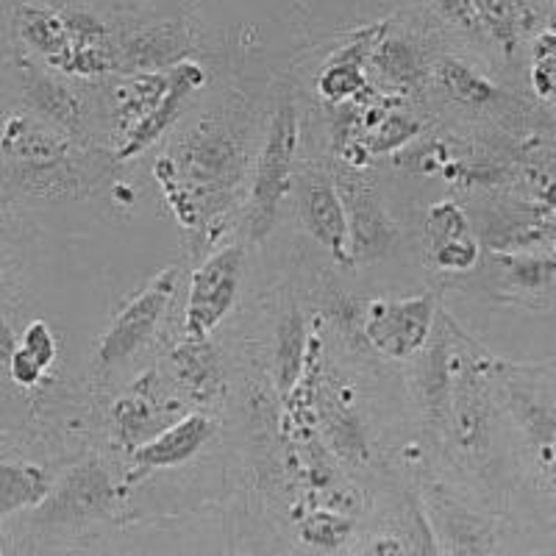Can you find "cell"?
Wrapping results in <instances>:
<instances>
[{
  "label": "cell",
  "instance_id": "cell-1",
  "mask_svg": "<svg viewBox=\"0 0 556 556\" xmlns=\"http://www.w3.org/2000/svg\"><path fill=\"white\" fill-rule=\"evenodd\" d=\"M242 165L240 128L228 114L212 112L198 121L159 165V178L176 215L187 226H203L201 220L217 212L240 184Z\"/></svg>",
  "mask_w": 556,
  "mask_h": 556
},
{
  "label": "cell",
  "instance_id": "cell-2",
  "mask_svg": "<svg viewBox=\"0 0 556 556\" xmlns=\"http://www.w3.org/2000/svg\"><path fill=\"white\" fill-rule=\"evenodd\" d=\"M298 148V106L292 87L281 84L270 112V126L265 134L256 176L251 187V206H248V228L253 240H265L273 231L281 201L290 192L292 156Z\"/></svg>",
  "mask_w": 556,
  "mask_h": 556
},
{
  "label": "cell",
  "instance_id": "cell-3",
  "mask_svg": "<svg viewBox=\"0 0 556 556\" xmlns=\"http://www.w3.org/2000/svg\"><path fill=\"white\" fill-rule=\"evenodd\" d=\"M245 248L228 245L212 253L195 270L184 312V334L187 340H206L217 323L231 312L240 292Z\"/></svg>",
  "mask_w": 556,
  "mask_h": 556
},
{
  "label": "cell",
  "instance_id": "cell-4",
  "mask_svg": "<svg viewBox=\"0 0 556 556\" xmlns=\"http://www.w3.org/2000/svg\"><path fill=\"white\" fill-rule=\"evenodd\" d=\"M434 295L404 301H374L365 309V340L387 359H409L420 354L434 331Z\"/></svg>",
  "mask_w": 556,
  "mask_h": 556
},
{
  "label": "cell",
  "instance_id": "cell-5",
  "mask_svg": "<svg viewBox=\"0 0 556 556\" xmlns=\"http://www.w3.org/2000/svg\"><path fill=\"white\" fill-rule=\"evenodd\" d=\"M178 281V267L170 265L153 278L146 290L139 292L134 301L123 306V312L114 317L109 331L103 334L101 345H98V365L114 367L123 365L131 354H137L139 348L146 345L156 331L159 320L165 315L167 304L173 301Z\"/></svg>",
  "mask_w": 556,
  "mask_h": 556
},
{
  "label": "cell",
  "instance_id": "cell-6",
  "mask_svg": "<svg viewBox=\"0 0 556 556\" xmlns=\"http://www.w3.org/2000/svg\"><path fill=\"white\" fill-rule=\"evenodd\" d=\"M298 206L306 231L334 256L340 265H354V242H351V223H348L345 203H342L337 178L312 167L298 187Z\"/></svg>",
  "mask_w": 556,
  "mask_h": 556
},
{
  "label": "cell",
  "instance_id": "cell-7",
  "mask_svg": "<svg viewBox=\"0 0 556 556\" xmlns=\"http://www.w3.org/2000/svg\"><path fill=\"white\" fill-rule=\"evenodd\" d=\"M342 203H345L348 223H351V242L354 260H379L392 248L399 231L392 226L390 215L381 206L379 192L367 184L359 173H340L337 176Z\"/></svg>",
  "mask_w": 556,
  "mask_h": 556
},
{
  "label": "cell",
  "instance_id": "cell-8",
  "mask_svg": "<svg viewBox=\"0 0 556 556\" xmlns=\"http://www.w3.org/2000/svg\"><path fill=\"white\" fill-rule=\"evenodd\" d=\"M556 212L545 203L504 201L479 217L481 240L495 251L520 253L554 235Z\"/></svg>",
  "mask_w": 556,
  "mask_h": 556
},
{
  "label": "cell",
  "instance_id": "cell-9",
  "mask_svg": "<svg viewBox=\"0 0 556 556\" xmlns=\"http://www.w3.org/2000/svg\"><path fill=\"white\" fill-rule=\"evenodd\" d=\"M114 498V486L101 462H84L78 465L53 495L39 506V520H87L103 515Z\"/></svg>",
  "mask_w": 556,
  "mask_h": 556
},
{
  "label": "cell",
  "instance_id": "cell-10",
  "mask_svg": "<svg viewBox=\"0 0 556 556\" xmlns=\"http://www.w3.org/2000/svg\"><path fill=\"white\" fill-rule=\"evenodd\" d=\"M190 39L184 26L165 20V23H153V26L137 28L126 34L121 45H114V56H117V70L128 73H167V70L181 64L184 51L190 48Z\"/></svg>",
  "mask_w": 556,
  "mask_h": 556
},
{
  "label": "cell",
  "instance_id": "cell-11",
  "mask_svg": "<svg viewBox=\"0 0 556 556\" xmlns=\"http://www.w3.org/2000/svg\"><path fill=\"white\" fill-rule=\"evenodd\" d=\"M440 12L456 17L462 28L481 31L504 51H515L538 17V9L526 3H448L440 7Z\"/></svg>",
  "mask_w": 556,
  "mask_h": 556
},
{
  "label": "cell",
  "instance_id": "cell-12",
  "mask_svg": "<svg viewBox=\"0 0 556 556\" xmlns=\"http://www.w3.org/2000/svg\"><path fill=\"white\" fill-rule=\"evenodd\" d=\"M170 92L167 73H128L112 92V126L123 139L131 137L142 123L153 117Z\"/></svg>",
  "mask_w": 556,
  "mask_h": 556
},
{
  "label": "cell",
  "instance_id": "cell-13",
  "mask_svg": "<svg viewBox=\"0 0 556 556\" xmlns=\"http://www.w3.org/2000/svg\"><path fill=\"white\" fill-rule=\"evenodd\" d=\"M215 434V424L206 415H187L170 429L159 431L151 443H146L139 451H134L131 459L142 470L173 468L184 465L187 459L198 454L208 443V437Z\"/></svg>",
  "mask_w": 556,
  "mask_h": 556
},
{
  "label": "cell",
  "instance_id": "cell-14",
  "mask_svg": "<svg viewBox=\"0 0 556 556\" xmlns=\"http://www.w3.org/2000/svg\"><path fill=\"white\" fill-rule=\"evenodd\" d=\"M203 78H206L203 76V70L192 62H181L178 67H173L170 70V92H167L165 103H162V106L153 112L151 121L142 123V126H139L131 137L123 139V146H121V151H117V156L131 159V156H137V153L146 151L148 146H153L159 134L165 131V128H170L173 123L178 121V114H181V109L187 106V101L192 98V92L201 87Z\"/></svg>",
  "mask_w": 556,
  "mask_h": 556
},
{
  "label": "cell",
  "instance_id": "cell-15",
  "mask_svg": "<svg viewBox=\"0 0 556 556\" xmlns=\"http://www.w3.org/2000/svg\"><path fill=\"white\" fill-rule=\"evenodd\" d=\"M12 12L20 39L31 45L37 53H42L53 67H59L70 56V51H73V37H70L59 9L23 3V7H14Z\"/></svg>",
  "mask_w": 556,
  "mask_h": 556
},
{
  "label": "cell",
  "instance_id": "cell-16",
  "mask_svg": "<svg viewBox=\"0 0 556 556\" xmlns=\"http://www.w3.org/2000/svg\"><path fill=\"white\" fill-rule=\"evenodd\" d=\"M173 367L192 399L212 401L223 392V362L208 340H184L173 351Z\"/></svg>",
  "mask_w": 556,
  "mask_h": 556
},
{
  "label": "cell",
  "instance_id": "cell-17",
  "mask_svg": "<svg viewBox=\"0 0 556 556\" xmlns=\"http://www.w3.org/2000/svg\"><path fill=\"white\" fill-rule=\"evenodd\" d=\"M23 87H26L28 101L37 112L51 117L53 123H59L67 131H81L84 121H87V103L67 81H59V78L31 70Z\"/></svg>",
  "mask_w": 556,
  "mask_h": 556
},
{
  "label": "cell",
  "instance_id": "cell-18",
  "mask_svg": "<svg viewBox=\"0 0 556 556\" xmlns=\"http://www.w3.org/2000/svg\"><path fill=\"white\" fill-rule=\"evenodd\" d=\"M48 470L31 462H7L0 468V515L9 518L17 509H39L53 495Z\"/></svg>",
  "mask_w": 556,
  "mask_h": 556
},
{
  "label": "cell",
  "instance_id": "cell-19",
  "mask_svg": "<svg viewBox=\"0 0 556 556\" xmlns=\"http://www.w3.org/2000/svg\"><path fill=\"white\" fill-rule=\"evenodd\" d=\"M112 420H114V434L123 448L139 451L146 443H151L156 437L159 426V406L146 392V384L139 390H131L123 395L117 404L112 406Z\"/></svg>",
  "mask_w": 556,
  "mask_h": 556
},
{
  "label": "cell",
  "instance_id": "cell-20",
  "mask_svg": "<svg viewBox=\"0 0 556 556\" xmlns=\"http://www.w3.org/2000/svg\"><path fill=\"white\" fill-rule=\"evenodd\" d=\"M376 76L384 87L392 89H409L424 76V56L417 51L409 39L384 37L374 53Z\"/></svg>",
  "mask_w": 556,
  "mask_h": 556
},
{
  "label": "cell",
  "instance_id": "cell-21",
  "mask_svg": "<svg viewBox=\"0 0 556 556\" xmlns=\"http://www.w3.org/2000/svg\"><path fill=\"white\" fill-rule=\"evenodd\" d=\"M306 354V329L304 317L298 309H290V315L278 326V348H276V367H278V392L287 399L295 390L301 370H304Z\"/></svg>",
  "mask_w": 556,
  "mask_h": 556
},
{
  "label": "cell",
  "instance_id": "cell-22",
  "mask_svg": "<svg viewBox=\"0 0 556 556\" xmlns=\"http://www.w3.org/2000/svg\"><path fill=\"white\" fill-rule=\"evenodd\" d=\"M320 417L326 429H329L331 443L334 448L340 451V456L351 462L365 459L367 448H365V434H362V426L356 420V415L348 406L340 404L337 395L331 392H323L320 395Z\"/></svg>",
  "mask_w": 556,
  "mask_h": 556
},
{
  "label": "cell",
  "instance_id": "cell-23",
  "mask_svg": "<svg viewBox=\"0 0 556 556\" xmlns=\"http://www.w3.org/2000/svg\"><path fill=\"white\" fill-rule=\"evenodd\" d=\"M437 78L445 87V92L465 106H484V103H493L498 98V89L459 59H443L437 67Z\"/></svg>",
  "mask_w": 556,
  "mask_h": 556
},
{
  "label": "cell",
  "instance_id": "cell-24",
  "mask_svg": "<svg viewBox=\"0 0 556 556\" xmlns=\"http://www.w3.org/2000/svg\"><path fill=\"white\" fill-rule=\"evenodd\" d=\"M367 126H370V134L365 137V148L370 156L399 151L420 131L417 117H412L409 112H401V109H381V114H370Z\"/></svg>",
  "mask_w": 556,
  "mask_h": 556
},
{
  "label": "cell",
  "instance_id": "cell-25",
  "mask_svg": "<svg viewBox=\"0 0 556 556\" xmlns=\"http://www.w3.org/2000/svg\"><path fill=\"white\" fill-rule=\"evenodd\" d=\"M426 235H429L431 253L445 245H456V242L476 240L468 212L456 201H440L429 208V215H426Z\"/></svg>",
  "mask_w": 556,
  "mask_h": 556
},
{
  "label": "cell",
  "instance_id": "cell-26",
  "mask_svg": "<svg viewBox=\"0 0 556 556\" xmlns=\"http://www.w3.org/2000/svg\"><path fill=\"white\" fill-rule=\"evenodd\" d=\"M501 270L509 276L515 287L520 290H551L556 287V260H543L531 253H501Z\"/></svg>",
  "mask_w": 556,
  "mask_h": 556
},
{
  "label": "cell",
  "instance_id": "cell-27",
  "mask_svg": "<svg viewBox=\"0 0 556 556\" xmlns=\"http://www.w3.org/2000/svg\"><path fill=\"white\" fill-rule=\"evenodd\" d=\"M317 89H320V96L331 103L351 101V98L362 96L367 89L365 67L329 59L326 67H323L320 78H317Z\"/></svg>",
  "mask_w": 556,
  "mask_h": 556
},
{
  "label": "cell",
  "instance_id": "cell-28",
  "mask_svg": "<svg viewBox=\"0 0 556 556\" xmlns=\"http://www.w3.org/2000/svg\"><path fill=\"white\" fill-rule=\"evenodd\" d=\"M531 87L543 101L556 103V31L545 28L531 42Z\"/></svg>",
  "mask_w": 556,
  "mask_h": 556
},
{
  "label": "cell",
  "instance_id": "cell-29",
  "mask_svg": "<svg viewBox=\"0 0 556 556\" xmlns=\"http://www.w3.org/2000/svg\"><path fill=\"white\" fill-rule=\"evenodd\" d=\"M351 529H354L351 518L331 513V509H317L301 520V538L317 548H337V545L345 543Z\"/></svg>",
  "mask_w": 556,
  "mask_h": 556
},
{
  "label": "cell",
  "instance_id": "cell-30",
  "mask_svg": "<svg viewBox=\"0 0 556 556\" xmlns=\"http://www.w3.org/2000/svg\"><path fill=\"white\" fill-rule=\"evenodd\" d=\"M448 543L454 556H486L493 548V531L473 515H456L448 523Z\"/></svg>",
  "mask_w": 556,
  "mask_h": 556
},
{
  "label": "cell",
  "instance_id": "cell-31",
  "mask_svg": "<svg viewBox=\"0 0 556 556\" xmlns=\"http://www.w3.org/2000/svg\"><path fill=\"white\" fill-rule=\"evenodd\" d=\"M14 348H17V351H23L28 359L37 362L42 370H48V367L53 365V359H56V340H53L51 329H48V323H42V320L28 323L26 331H23V337H20V342Z\"/></svg>",
  "mask_w": 556,
  "mask_h": 556
},
{
  "label": "cell",
  "instance_id": "cell-32",
  "mask_svg": "<svg viewBox=\"0 0 556 556\" xmlns=\"http://www.w3.org/2000/svg\"><path fill=\"white\" fill-rule=\"evenodd\" d=\"M431 256H434L437 267H443V270H470L476 260H479V242H456V245L440 248Z\"/></svg>",
  "mask_w": 556,
  "mask_h": 556
},
{
  "label": "cell",
  "instance_id": "cell-33",
  "mask_svg": "<svg viewBox=\"0 0 556 556\" xmlns=\"http://www.w3.org/2000/svg\"><path fill=\"white\" fill-rule=\"evenodd\" d=\"M356 556H406L404 545L395 538H381L376 543H370L367 548H362Z\"/></svg>",
  "mask_w": 556,
  "mask_h": 556
},
{
  "label": "cell",
  "instance_id": "cell-34",
  "mask_svg": "<svg viewBox=\"0 0 556 556\" xmlns=\"http://www.w3.org/2000/svg\"><path fill=\"white\" fill-rule=\"evenodd\" d=\"M548 28H554V31H556V14H554V20H551V26Z\"/></svg>",
  "mask_w": 556,
  "mask_h": 556
}]
</instances>
